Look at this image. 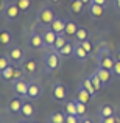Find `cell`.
<instances>
[{"label":"cell","instance_id":"836d02e7","mask_svg":"<svg viewBox=\"0 0 120 123\" xmlns=\"http://www.w3.org/2000/svg\"><path fill=\"white\" fill-rule=\"evenodd\" d=\"M80 44L83 45V48H84V50H86V51H87L89 55H90V53L94 51V45H92V42H90V39H86V41L80 42Z\"/></svg>","mask_w":120,"mask_h":123},{"label":"cell","instance_id":"7402d4cb","mask_svg":"<svg viewBox=\"0 0 120 123\" xmlns=\"http://www.w3.org/2000/svg\"><path fill=\"white\" fill-rule=\"evenodd\" d=\"M98 115L100 118H108V117H114L115 115V111L111 105H101L98 108Z\"/></svg>","mask_w":120,"mask_h":123},{"label":"cell","instance_id":"f546056e","mask_svg":"<svg viewBox=\"0 0 120 123\" xmlns=\"http://www.w3.org/2000/svg\"><path fill=\"white\" fill-rule=\"evenodd\" d=\"M76 115L81 117V118L87 115V105H86V103H83V101H80V100H76Z\"/></svg>","mask_w":120,"mask_h":123},{"label":"cell","instance_id":"ee69618b","mask_svg":"<svg viewBox=\"0 0 120 123\" xmlns=\"http://www.w3.org/2000/svg\"><path fill=\"white\" fill-rule=\"evenodd\" d=\"M115 59H117V61H120V50L117 51V53H115Z\"/></svg>","mask_w":120,"mask_h":123},{"label":"cell","instance_id":"bcb514c9","mask_svg":"<svg viewBox=\"0 0 120 123\" xmlns=\"http://www.w3.org/2000/svg\"><path fill=\"white\" fill-rule=\"evenodd\" d=\"M31 123H38V122H31Z\"/></svg>","mask_w":120,"mask_h":123},{"label":"cell","instance_id":"ffe728a7","mask_svg":"<svg viewBox=\"0 0 120 123\" xmlns=\"http://www.w3.org/2000/svg\"><path fill=\"white\" fill-rule=\"evenodd\" d=\"M78 28H80V25L76 24V22L67 20L66 30H64V36H67V37H75V34H76V31H78Z\"/></svg>","mask_w":120,"mask_h":123},{"label":"cell","instance_id":"ab89813d","mask_svg":"<svg viewBox=\"0 0 120 123\" xmlns=\"http://www.w3.org/2000/svg\"><path fill=\"white\" fill-rule=\"evenodd\" d=\"M114 8L120 12V0H114Z\"/></svg>","mask_w":120,"mask_h":123},{"label":"cell","instance_id":"d6986e66","mask_svg":"<svg viewBox=\"0 0 120 123\" xmlns=\"http://www.w3.org/2000/svg\"><path fill=\"white\" fill-rule=\"evenodd\" d=\"M34 114H36V111H34V106L31 105V103L28 101H24V106H22L20 109V115L24 118H33Z\"/></svg>","mask_w":120,"mask_h":123},{"label":"cell","instance_id":"b9f144b4","mask_svg":"<svg viewBox=\"0 0 120 123\" xmlns=\"http://www.w3.org/2000/svg\"><path fill=\"white\" fill-rule=\"evenodd\" d=\"M81 2H83V3H84V5H86V6H89L90 3H92V0H81Z\"/></svg>","mask_w":120,"mask_h":123},{"label":"cell","instance_id":"d4e9b609","mask_svg":"<svg viewBox=\"0 0 120 123\" xmlns=\"http://www.w3.org/2000/svg\"><path fill=\"white\" fill-rule=\"evenodd\" d=\"M80 86H83L84 89H86L87 92H89L90 95L94 97V98H95V97L98 95V92L95 90V87H94V84H92V81H90V78H89V76H87V78H84L83 81H81V84H80Z\"/></svg>","mask_w":120,"mask_h":123},{"label":"cell","instance_id":"ba28073f","mask_svg":"<svg viewBox=\"0 0 120 123\" xmlns=\"http://www.w3.org/2000/svg\"><path fill=\"white\" fill-rule=\"evenodd\" d=\"M56 37H58V34L55 33L50 27H44V31H42V39H44L45 47L51 48L55 45V42H56Z\"/></svg>","mask_w":120,"mask_h":123},{"label":"cell","instance_id":"2e32d148","mask_svg":"<svg viewBox=\"0 0 120 123\" xmlns=\"http://www.w3.org/2000/svg\"><path fill=\"white\" fill-rule=\"evenodd\" d=\"M66 117L67 114L64 111H53L48 114L47 123H66Z\"/></svg>","mask_w":120,"mask_h":123},{"label":"cell","instance_id":"4fadbf2b","mask_svg":"<svg viewBox=\"0 0 120 123\" xmlns=\"http://www.w3.org/2000/svg\"><path fill=\"white\" fill-rule=\"evenodd\" d=\"M20 67H22V70H24V73L28 75V76H34L36 72H38V62L34 59H25L24 62L20 64Z\"/></svg>","mask_w":120,"mask_h":123},{"label":"cell","instance_id":"8d00e7d4","mask_svg":"<svg viewBox=\"0 0 120 123\" xmlns=\"http://www.w3.org/2000/svg\"><path fill=\"white\" fill-rule=\"evenodd\" d=\"M112 73H114L115 76H119L120 78V61L115 59V64H114V69H112Z\"/></svg>","mask_w":120,"mask_h":123},{"label":"cell","instance_id":"f1b7e54d","mask_svg":"<svg viewBox=\"0 0 120 123\" xmlns=\"http://www.w3.org/2000/svg\"><path fill=\"white\" fill-rule=\"evenodd\" d=\"M67 39H69V37H67V36H64V34H58V37H56V42H55V45L51 47V50H55V51H59L61 48H63L64 45L67 44Z\"/></svg>","mask_w":120,"mask_h":123},{"label":"cell","instance_id":"9c48e42d","mask_svg":"<svg viewBox=\"0 0 120 123\" xmlns=\"http://www.w3.org/2000/svg\"><path fill=\"white\" fill-rule=\"evenodd\" d=\"M22 106H24V98H20V97L16 95L14 98H11L8 101V105H6V111L11 112V114H20Z\"/></svg>","mask_w":120,"mask_h":123},{"label":"cell","instance_id":"f35d334b","mask_svg":"<svg viewBox=\"0 0 120 123\" xmlns=\"http://www.w3.org/2000/svg\"><path fill=\"white\" fill-rule=\"evenodd\" d=\"M92 3H97V5H101V6H108V0H92Z\"/></svg>","mask_w":120,"mask_h":123},{"label":"cell","instance_id":"4316f807","mask_svg":"<svg viewBox=\"0 0 120 123\" xmlns=\"http://www.w3.org/2000/svg\"><path fill=\"white\" fill-rule=\"evenodd\" d=\"M73 50H75V45H72L70 42H67V44L58 51V53H59L63 58H72L73 56Z\"/></svg>","mask_w":120,"mask_h":123},{"label":"cell","instance_id":"3957f363","mask_svg":"<svg viewBox=\"0 0 120 123\" xmlns=\"http://www.w3.org/2000/svg\"><path fill=\"white\" fill-rule=\"evenodd\" d=\"M51 97H53L55 101L58 103H66L67 101V89L63 83H55L51 86Z\"/></svg>","mask_w":120,"mask_h":123},{"label":"cell","instance_id":"44dd1931","mask_svg":"<svg viewBox=\"0 0 120 123\" xmlns=\"http://www.w3.org/2000/svg\"><path fill=\"white\" fill-rule=\"evenodd\" d=\"M11 44H13L11 31L6 30V28H3V30L0 31V45H2V47H9Z\"/></svg>","mask_w":120,"mask_h":123},{"label":"cell","instance_id":"52a82bcc","mask_svg":"<svg viewBox=\"0 0 120 123\" xmlns=\"http://www.w3.org/2000/svg\"><path fill=\"white\" fill-rule=\"evenodd\" d=\"M6 55L9 56L11 62L16 64V66H20L25 61V51H24V48H20V47H13Z\"/></svg>","mask_w":120,"mask_h":123},{"label":"cell","instance_id":"d590c367","mask_svg":"<svg viewBox=\"0 0 120 123\" xmlns=\"http://www.w3.org/2000/svg\"><path fill=\"white\" fill-rule=\"evenodd\" d=\"M66 123H81V117H78V115H69V114H67Z\"/></svg>","mask_w":120,"mask_h":123},{"label":"cell","instance_id":"30bf717a","mask_svg":"<svg viewBox=\"0 0 120 123\" xmlns=\"http://www.w3.org/2000/svg\"><path fill=\"white\" fill-rule=\"evenodd\" d=\"M95 73L98 75V78L101 80V83H103V86H105V87H108L109 84L112 83V75H114V73H112L111 70H108V69H103V67L97 66V69H95Z\"/></svg>","mask_w":120,"mask_h":123},{"label":"cell","instance_id":"7a4b0ae2","mask_svg":"<svg viewBox=\"0 0 120 123\" xmlns=\"http://www.w3.org/2000/svg\"><path fill=\"white\" fill-rule=\"evenodd\" d=\"M55 19H56V16H55V11L51 6H44L38 12V24L41 27H50Z\"/></svg>","mask_w":120,"mask_h":123},{"label":"cell","instance_id":"5bb4252c","mask_svg":"<svg viewBox=\"0 0 120 123\" xmlns=\"http://www.w3.org/2000/svg\"><path fill=\"white\" fill-rule=\"evenodd\" d=\"M84 8H86V5H84L81 0H70V2H69V6H67V9H69V12L72 16L83 14Z\"/></svg>","mask_w":120,"mask_h":123},{"label":"cell","instance_id":"e575fe53","mask_svg":"<svg viewBox=\"0 0 120 123\" xmlns=\"http://www.w3.org/2000/svg\"><path fill=\"white\" fill-rule=\"evenodd\" d=\"M100 123H120V117L114 115V117H108V118H100Z\"/></svg>","mask_w":120,"mask_h":123},{"label":"cell","instance_id":"9a60e30c","mask_svg":"<svg viewBox=\"0 0 120 123\" xmlns=\"http://www.w3.org/2000/svg\"><path fill=\"white\" fill-rule=\"evenodd\" d=\"M41 93H42L41 84L38 83V81H30V87H28V97H27V98L36 100V98H39V97H41Z\"/></svg>","mask_w":120,"mask_h":123},{"label":"cell","instance_id":"4dcf8cb0","mask_svg":"<svg viewBox=\"0 0 120 123\" xmlns=\"http://www.w3.org/2000/svg\"><path fill=\"white\" fill-rule=\"evenodd\" d=\"M75 39H76V42H83V41L89 39V31L84 27H80L78 31H76V34H75Z\"/></svg>","mask_w":120,"mask_h":123},{"label":"cell","instance_id":"603a6c76","mask_svg":"<svg viewBox=\"0 0 120 123\" xmlns=\"http://www.w3.org/2000/svg\"><path fill=\"white\" fill-rule=\"evenodd\" d=\"M92 98H94V97L90 95V93L87 92V90L84 89L83 86L78 87V90H76V100H80V101H83V103H86V105H89Z\"/></svg>","mask_w":120,"mask_h":123},{"label":"cell","instance_id":"484cf974","mask_svg":"<svg viewBox=\"0 0 120 123\" xmlns=\"http://www.w3.org/2000/svg\"><path fill=\"white\" fill-rule=\"evenodd\" d=\"M64 112L69 115H76V100H67L64 103Z\"/></svg>","mask_w":120,"mask_h":123},{"label":"cell","instance_id":"74e56055","mask_svg":"<svg viewBox=\"0 0 120 123\" xmlns=\"http://www.w3.org/2000/svg\"><path fill=\"white\" fill-rule=\"evenodd\" d=\"M8 0H2V3H0V12H2V16H3V12H5V9H6V6H8Z\"/></svg>","mask_w":120,"mask_h":123},{"label":"cell","instance_id":"7c38bea8","mask_svg":"<svg viewBox=\"0 0 120 123\" xmlns=\"http://www.w3.org/2000/svg\"><path fill=\"white\" fill-rule=\"evenodd\" d=\"M87 9H89V14L94 20H100V19H103V16H105L106 6L97 5V3H90V5L87 6Z\"/></svg>","mask_w":120,"mask_h":123},{"label":"cell","instance_id":"60d3db41","mask_svg":"<svg viewBox=\"0 0 120 123\" xmlns=\"http://www.w3.org/2000/svg\"><path fill=\"white\" fill-rule=\"evenodd\" d=\"M81 123H92V120H90V118L86 115V117H83V118H81Z\"/></svg>","mask_w":120,"mask_h":123},{"label":"cell","instance_id":"7bdbcfd3","mask_svg":"<svg viewBox=\"0 0 120 123\" xmlns=\"http://www.w3.org/2000/svg\"><path fill=\"white\" fill-rule=\"evenodd\" d=\"M47 2H50V3H55V5H59V3H61V0H47Z\"/></svg>","mask_w":120,"mask_h":123},{"label":"cell","instance_id":"1f68e13d","mask_svg":"<svg viewBox=\"0 0 120 123\" xmlns=\"http://www.w3.org/2000/svg\"><path fill=\"white\" fill-rule=\"evenodd\" d=\"M11 59H9V56L8 55H5V53H2L0 55V72H2V70H5L6 67L8 66H11Z\"/></svg>","mask_w":120,"mask_h":123},{"label":"cell","instance_id":"5b68a950","mask_svg":"<svg viewBox=\"0 0 120 123\" xmlns=\"http://www.w3.org/2000/svg\"><path fill=\"white\" fill-rule=\"evenodd\" d=\"M27 45H28V48H31V50H42V48L45 47L44 39H42V34L33 31L27 39Z\"/></svg>","mask_w":120,"mask_h":123},{"label":"cell","instance_id":"cb8c5ba5","mask_svg":"<svg viewBox=\"0 0 120 123\" xmlns=\"http://www.w3.org/2000/svg\"><path fill=\"white\" fill-rule=\"evenodd\" d=\"M14 70H16V64H11V66H8L5 70H2V72H0V75H2V80H3V81H13Z\"/></svg>","mask_w":120,"mask_h":123},{"label":"cell","instance_id":"8fae6325","mask_svg":"<svg viewBox=\"0 0 120 123\" xmlns=\"http://www.w3.org/2000/svg\"><path fill=\"white\" fill-rule=\"evenodd\" d=\"M97 61H98V66L103 69H108L112 72L115 64V58H112L111 55H97Z\"/></svg>","mask_w":120,"mask_h":123},{"label":"cell","instance_id":"f6af8a7d","mask_svg":"<svg viewBox=\"0 0 120 123\" xmlns=\"http://www.w3.org/2000/svg\"><path fill=\"white\" fill-rule=\"evenodd\" d=\"M17 123H28V122H25V120H20V122H17Z\"/></svg>","mask_w":120,"mask_h":123},{"label":"cell","instance_id":"277c9868","mask_svg":"<svg viewBox=\"0 0 120 123\" xmlns=\"http://www.w3.org/2000/svg\"><path fill=\"white\" fill-rule=\"evenodd\" d=\"M19 12H22V11H20V8H19L17 2L14 0V2H9V3H8L5 12H3V17H5L8 22H14V20H17L19 16H20Z\"/></svg>","mask_w":120,"mask_h":123},{"label":"cell","instance_id":"ac0fdd59","mask_svg":"<svg viewBox=\"0 0 120 123\" xmlns=\"http://www.w3.org/2000/svg\"><path fill=\"white\" fill-rule=\"evenodd\" d=\"M66 24H67V20H64L63 17H56L53 22H51L50 28H51V30H53L56 34H64V30H66Z\"/></svg>","mask_w":120,"mask_h":123},{"label":"cell","instance_id":"6da1fadb","mask_svg":"<svg viewBox=\"0 0 120 123\" xmlns=\"http://www.w3.org/2000/svg\"><path fill=\"white\" fill-rule=\"evenodd\" d=\"M61 55L55 50H47L42 56V62H44V70L47 73H53L55 70L61 69Z\"/></svg>","mask_w":120,"mask_h":123},{"label":"cell","instance_id":"8992f818","mask_svg":"<svg viewBox=\"0 0 120 123\" xmlns=\"http://www.w3.org/2000/svg\"><path fill=\"white\" fill-rule=\"evenodd\" d=\"M28 87H30V83L22 78V80H19V81L13 83V92L17 97H20V98H27L28 97Z\"/></svg>","mask_w":120,"mask_h":123},{"label":"cell","instance_id":"e0dca14e","mask_svg":"<svg viewBox=\"0 0 120 123\" xmlns=\"http://www.w3.org/2000/svg\"><path fill=\"white\" fill-rule=\"evenodd\" d=\"M72 58H75L76 61H80V62H84V61H87V58H89V53L84 50L83 45L78 42V44L75 45V50H73V56Z\"/></svg>","mask_w":120,"mask_h":123},{"label":"cell","instance_id":"d6a6232c","mask_svg":"<svg viewBox=\"0 0 120 123\" xmlns=\"http://www.w3.org/2000/svg\"><path fill=\"white\" fill-rule=\"evenodd\" d=\"M16 2H17V5H19V8H20L22 12H27L28 9L31 8V2H33V0H16Z\"/></svg>","mask_w":120,"mask_h":123},{"label":"cell","instance_id":"83f0119b","mask_svg":"<svg viewBox=\"0 0 120 123\" xmlns=\"http://www.w3.org/2000/svg\"><path fill=\"white\" fill-rule=\"evenodd\" d=\"M89 78H90V81H92V84H94V87H95V90H97V92H98V93L101 92L103 89H105V86H103L101 80L98 78V75H97V73H95V70H94V73H92V75L89 76Z\"/></svg>","mask_w":120,"mask_h":123}]
</instances>
